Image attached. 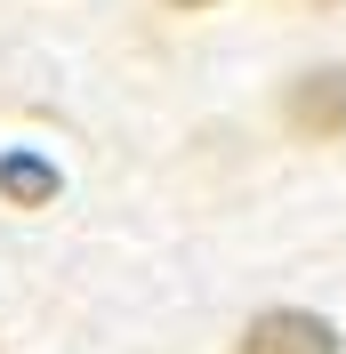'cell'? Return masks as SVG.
<instances>
[{"mask_svg":"<svg viewBox=\"0 0 346 354\" xmlns=\"http://www.w3.org/2000/svg\"><path fill=\"white\" fill-rule=\"evenodd\" d=\"M290 129L314 137V145H330V137H346V65H322V73H298L290 81Z\"/></svg>","mask_w":346,"mask_h":354,"instance_id":"obj_1","label":"cell"},{"mask_svg":"<svg viewBox=\"0 0 346 354\" xmlns=\"http://www.w3.org/2000/svg\"><path fill=\"white\" fill-rule=\"evenodd\" d=\"M242 354H338V330L322 314H298V306H274L242 330Z\"/></svg>","mask_w":346,"mask_h":354,"instance_id":"obj_2","label":"cell"},{"mask_svg":"<svg viewBox=\"0 0 346 354\" xmlns=\"http://www.w3.org/2000/svg\"><path fill=\"white\" fill-rule=\"evenodd\" d=\"M0 194L33 209V201H48V194H57V169H48L41 153H8V161H0Z\"/></svg>","mask_w":346,"mask_h":354,"instance_id":"obj_3","label":"cell"},{"mask_svg":"<svg viewBox=\"0 0 346 354\" xmlns=\"http://www.w3.org/2000/svg\"><path fill=\"white\" fill-rule=\"evenodd\" d=\"M177 8H210V0H177Z\"/></svg>","mask_w":346,"mask_h":354,"instance_id":"obj_4","label":"cell"}]
</instances>
